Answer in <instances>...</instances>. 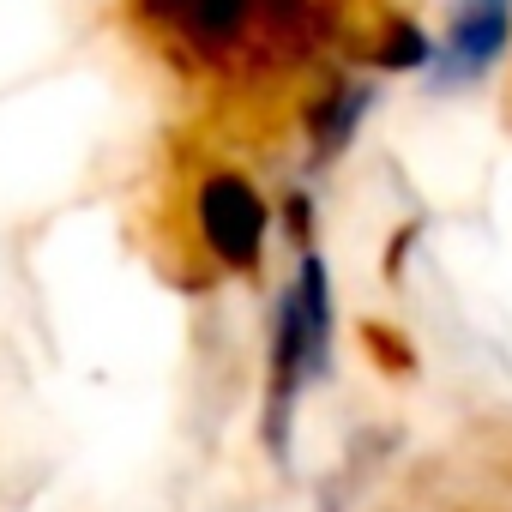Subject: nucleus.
Listing matches in <instances>:
<instances>
[{"label": "nucleus", "instance_id": "f257e3e1", "mask_svg": "<svg viewBox=\"0 0 512 512\" xmlns=\"http://www.w3.org/2000/svg\"><path fill=\"white\" fill-rule=\"evenodd\" d=\"M326 350H332V296H326V266L308 253L296 284L278 302V332H272V416H266V428L278 446L290 428V404L326 368Z\"/></svg>", "mask_w": 512, "mask_h": 512}, {"label": "nucleus", "instance_id": "f03ea898", "mask_svg": "<svg viewBox=\"0 0 512 512\" xmlns=\"http://www.w3.org/2000/svg\"><path fill=\"white\" fill-rule=\"evenodd\" d=\"M199 235L223 266L247 272L266 247V199L241 175H211L199 187Z\"/></svg>", "mask_w": 512, "mask_h": 512}, {"label": "nucleus", "instance_id": "7ed1b4c3", "mask_svg": "<svg viewBox=\"0 0 512 512\" xmlns=\"http://www.w3.org/2000/svg\"><path fill=\"white\" fill-rule=\"evenodd\" d=\"M512 37V0H458L446 37L434 43V85H464L500 61Z\"/></svg>", "mask_w": 512, "mask_h": 512}, {"label": "nucleus", "instance_id": "20e7f679", "mask_svg": "<svg viewBox=\"0 0 512 512\" xmlns=\"http://www.w3.org/2000/svg\"><path fill=\"white\" fill-rule=\"evenodd\" d=\"M169 13L199 43H229L241 31V19H247V0H169Z\"/></svg>", "mask_w": 512, "mask_h": 512}, {"label": "nucleus", "instance_id": "39448f33", "mask_svg": "<svg viewBox=\"0 0 512 512\" xmlns=\"http://www.w3.org/2000/svg\"><path fill=\"white\" fill-rule=\"evenodd\" d=\"M362 109H368V91H362V85H344V91H332L326 115L314 121V133H320V151H338V145H344V139L356 133Z\"/></svg>", "mask_w": 512, "mask_h": 512}]
</instances>
